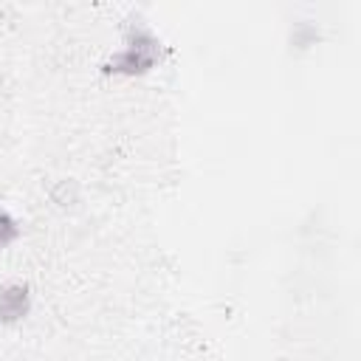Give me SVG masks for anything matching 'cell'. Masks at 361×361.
<instances>
[{"instance_id":"obj_1","label":"cell","mask_w":361,"mask_h":361,"mask_svg":"<svg viewBox=\"0 0 361 361\" xmlns=\"http://www.w3.org/2000/svg\"><path fill=\"white\" fill-rule=\"evenodd\" d=\"M158 59H161V39L144 23H130L124 31V48L113 54L102 68L104 73L138 76L147 73Z\"/></svg>"},{"instance_id":"obj_2","label":"cell","mask_w":361,"mask_h":361,"mask_svg":"<svg viewBox=\"0 0 361 361\" xmlns=\"http://www.w3.org/2000/svg\"><path fill=\"white\" fill-rule=\"evenodd\" d=\"M31 310V290L23 282L6 285L0 288V322L3 324H14L20 319H25Z\"/></svg>"},{"instance_id":"obj_3","label":"cell","mask_w":361,"mask_h":361,"mask_svg":"<svg viewBox=\"0 0 361 361\" xmlns=\"http://www.w3.org/2000/svg\"><path fill=\"white\" fill-rule=\"evenodd\" d=\"M76 197H79V189L73 180H56V186L51 189V200L59 206H71Z\"/></svg>"},{"instance_id":"obj_4","label":"cell","mask_w":361,"mask_h":361,"mask_svg":"<svg viewBox=\"0 0 361 361\" xmlns=\"http://www.w3.org/2000/svg\"><path fill=\"white\" fill-rule=\"evenodd\" d=\"M17 237H20V223H17L8 212H3V209H0V248L11 245Z\"/></svg>"}]
</instances>
